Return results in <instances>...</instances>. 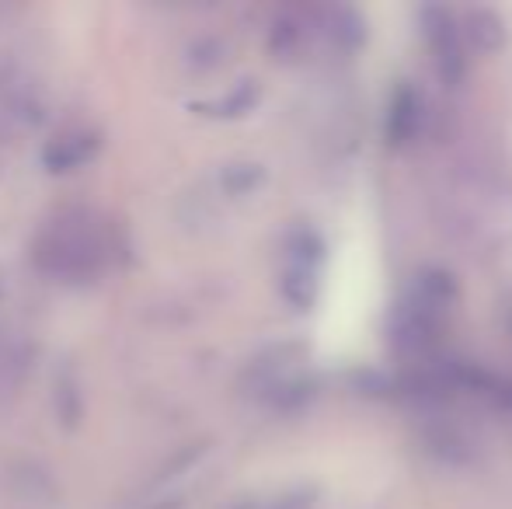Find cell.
<instances>
[{
  "instance_id": "1",
  "label": "cell",
  "mask_w": 512,
  "mask_h": 509,
  "mask_svg": "<svg viewBox=\"0 0 512 509\" xmlns=\"http://www.w3.org/2000/svg\"><path fill=\"white\" fill-rule=\"evenodd\" d=\"M453 286L443 272H429V276L415 279L408 300L398 311V342L405 349H425L432 342V335L439 332L450 307Z\"/></svg>"
},
{
  "instance_id": "2",
  "label": "cell",
  "mask_w": 512,
  "mask_h": 509,
  "mask_svg": "<svg viewBox=\"0 0 512 509\" xmlns=\"http://www.w3.org/2000/svg\"><path fill=\"white\" fill-rule=\"evenodd\" d=\"M422 25H425V46H429L432 67L453 88L464 77L467 49H471L464 32H460V18H453L443 7H429V11H422Z\"/></svg>"
},
{
  "instance_id": "3",
  "label": "cell",
  "mask_w": 512,
  "mask_h": 509,
  "mask_svg": "<svg viewBox=\"0 0 512 509\" xmlns=\"http://www.w3.org/2000/svg\"><path fill=\"white\" fill-rule=\"evenodd\" d=\"M460 32H464L467 46L471 49H495L502 42V21L495 11H467L460 18Z\"/></svg>"
},
{
  "instance_id": "4",
  "label": "cell",
  "mask_w": 512,
  "mask_h": 509,
  "mask_svg": "<svg viewBox=\"0 0 512 509\" xmlns=\"http://www.w3.org/2000/svg\"><path fill=\"white\" fill-rule=\"evenodd\" d=\"M418 119H422V112H418L415 91H401L398 102H394V109H391V140L405 143L408 136L418 129Z\"/></svg>"
}]
</instances>
